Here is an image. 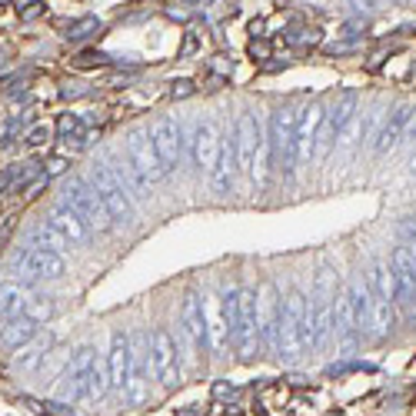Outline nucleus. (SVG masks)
I'll return each mask as SVG.
<instances>
[{
    "mask_svg": "<svg viewBox=\"0 0 416 416\" xmlns=\"http://www.w3.org/2000/svg\"><path fill=\"white\" fill-rule=\"evenodd\" d=\"M366 287H370V297L377 303H396V280H393V266L377 260L366 273Z\"/></svg>",
    "mask_w": 416,
    "mask_h": 416,
    "instance_id": "22",
    "label": "nucleus"
},
{
    "mask_svg": "<svg viewBox=\"0 0 416 416\" xmlns=\"http://www.w3.org/2000/svg\"><path fill=\"white\" fill-rule=\"evenodd\" d=\"M233 180H237V153H233V137H223V150L216 160L214 174H210V187L216 197H227L233 193Z\"/></svg>",
    "mask_w": 416,
    "mask_h": 416,
    "instance_id": "20",
    "label": "nucleus"
},
{
    "mask_svg": "<svg viewBox=\"0 0 416 416\" xmlns=\"http://www.w3.org/2000/svg\"><path fill=\"white\" fill-rule=\"evenodd\" d=\"M210 396H214V400H216V403H220V400H223V403H233V400H237V396H240V390H237V386H233V383H227V379H216V383H214V390H210Z\"/></svg>",
    "mask_w": 416,
    "mask_h": 416,
    "instance_id": "36",
    "label": "nucleus"
},
{
    "mask_svg": "<svg viewBox=\"0 0 416 416\" xmlns=\"http://www.w3.org/2000/svg\"><path fill=\"white\" fill-rule=\"evenodd\" d=\"M124 157L137 167V174L147 180V183H157V180L167 177V167H164V160H160L157 147H153L150 130H140V126L130 130L124 140Z\"/></svg>",
    "mask_w": 416,
    "mask_h": 416,
    "instance_id": "11",
    "label": "nucleus"
},
{
    "mask_svg": "<svg viewBox=\"0 0 416 416\" xmlns=\"http://www.w3.org/2000/svg\"><path fill=\"white\" fill-rule=\"evenodd\" d=\"M53 134H57V140L70 143V140L84 137V134H90V130H87V120H84L80 114H60L57 117V124H53Z\"/></svg>",
    "mask_w": 416,
    "mask_h": 416,
    "instance_id": "28",
    "label": "nucleus"
},
{
    "mask_svg": "<svg viewBox=\"0 0 416 416\" xmlns=\"http://www.w3.org/2000/svg\"><path fill=\"white\" fill-rule=\"evenodd\" d=\"M47 223H51V227L57 230L70 247H87L90 243V227L74 214V210H70V207H67V203H60V207L47 216Z\"/></svg>",
    "mask_w": 416,
    "mask_h": 416,
    "instance_id": "18",
    "label": "nucleus"
},
{
    "mask_svg": "<svg viewBox=\"0 0 416 416\" xmlns=\"http://www.w3.org/2000/svg\"><path fill=\"white\" fill-rule=\"evenodd\" d=\"M150 366H153V377L160 379V386L167 393L177 390L183 383V363H180V346L177 340L170 337L167 327H157L150 333Z\"/></svg>",
    "mask_w": 416,
    "mask_h": 416,
    "instance_id": "8",
    "label": "nucleus"
},
{
    "mask_svg": "<svg viewBox=\"0 0 416 416\" xmlns=\"http://www.w3.org/2000/svg\"><path fill=\"white\" fill-rule=\"evenodd\" d=\"M67 167H70V157H67V153H51V157L44 160V177L47 180L60 177V174H67Z\"/></svg>",
    "mask_w": 416,
    "mask_h": 416,
    "instance_id": "33",
    "label": "nucleus"
},
{
    "mask_svg": "<svg viewBox=\"0 0 416 416\" xmlns=\"http://www.w3.org/2000/svg\"><path fill=\"white\" fill-rule=\"evenodd\" d=\"M297 114L293 107H277L270 114L266 126V177L283 174V180H293L297 174Z\"/></svg>",
    "mask_w": 416,
    "mask_h": 416,
    "instance_id": "2",
    "label": "nucleus"
},
{
    "mask_svg": "<svg viewBox=\"0 0 416 416\" xmlns=\"http://www.w3.org/2000/svg\"><path fill=\"white\" fill-rule=\"evenodd\" d=\"M24 140L30 143V147H44V143H51L53 140V126L51 124H34L30 130H27Z\"/></svg>",
    "mask_w": 416,
    "mask_h": 416,
    "instance_id": "35",
    "label": "nucleus"
},
{
    "mask_svg": "<svg viewBox=\"0 0 416 416\" xmlns=\"http://www.w3.org/2000/svg\"><path fill=\"white\" fill-rule=\"evenodd\" d=\"M280 320H283V300L273 280H266L256 290V327H260V350L277 356V340H280Z\"/></svg>",
    "mask_w": 416,
    "mask_h": 416,
    "instance_id": "10",
    "label": "nucleus"
},
{
    "mask_svg": "<svg viewBox=\"0 0 416 416\" xmlns=\"http://www.w3.org/2000/svg\"><path fill=\"white\" fill-rule=\"evenodd\" d=\"M410 177H416V157L410 160Z\"/></svg>",
    "mask_w": 416,
    "mask_h": 416,
    "instance_id": "45",
    "label": "nucleus"
},
{
    "mask_svg": "<svg viewBox=\"0 0 416 416\" xmlns=\"http://www.w3.org/2000/svg\"><path fill=\"white\" fill-rule=\"evenodd\" d=\"M53 313H57V300H53V297H47V293H30L27 310H24L27 320H34V323L40 327V323L53 320Z\"/></svg>",
    "mask_w": 416,
    "mask_h": 416,
    "instance_id": "26",
    "label": "nucleus"
},
{
    "mask_svg": "<svg viewBox=\"0 0 416 416\" xmlns=\"http://www.w3.org/2000/svg\"><path fill=\"white\" fill-rule=\"evenodd\" d=\"M103 164L110 167V174H114L120 183H124V190L130 193V197H150V193H147V190H150V183L140 177L137 167L130 164L124 153H107V157H103Z\"/></svg>",
    "mask_w": 416,
    "mask_h": 416,
    "instance_id": "21",
    "label": "nucleus"
},
{
    "mask_svg": "<svg viewBox=\"0 0 416 416\" xmlns=\"http://www.w3.org/2000/svg\"><path fill=\"white\" fill-rule=\"evenodd\" d=\"M63 203L87 223L90 233H107V230L114 227V220H110V214H107L103 200L97 197V190L90 187L87 180H80V177L67 180V187H63Z\"/></svg>",
    "mask_w": 416,
    "mask_h": 416,
    "instance_id": "7",
    "label": "nucleus"
},
{
    "mask_svg": "<svg viewBox=\"0 0 416 416\" xmlns=\"http://www.w3.org/2000/svg\"><path fill=\"white\" fill-rule=\"evenodd\" d=\"M366 37H346V40H337V44H327L323 47V53H330V57H340V53H356L363 51Z\"/></svg>",
    "mask_w": 416,
    "mask_h": 416,
    "instance_id": "32",
    "label": "nucleus"
},
{
    "mask_svg": "<svg viewBox=\"0 0 416 416\" xmlns=\"http://www.w3.org/2000/svg\"><path fill=\"white\" fill-rule=\"evenodd\" d=\"M74 67H80V70H90V67H114V57H110V53H103V51H97V47H90V51L77 53Z\"/></svg>",
    "mask_w": 416,
    "mask_h": 416,
    "instance_id": "30",
    "label": "nucleus"
},
{
    "mask_svg": "<svg viewBox=\"0 0 416 416\" xmlns=\"http://www.w3.org/2000/svg\"><path fill=\"white\" fill-rule=\"evenodd\" d=\"M130 373H134V343H130V333L114 330V337H110V353H107L110 393H126V386H130Z\"/></svg>",
    "mask_w": 416,
    "mask_h": 416,
    "instance_id": "12",
    "label": "nucleus"
},
{
    "mask_svg": "<svg viewBox=\"0 0 416 416\" xmlns=\"http://www.w3.org/2000/svg\"><path fill=\"white\" fill-rule=\"evenodd\" d=\"M247 57H250L253 63H264L266 67V60H270V57H273V47H270V40H250V44H247Z\"/></svg>",
    "mask_w": 416,
    "mask_h": 416,
    "instance_id": "34",
    "label": "nucleus"
},
{
    "mask_svg": "<svg viewBox=\"0 0 416 416\" xmlns=\"http://www.w3.org/2000/svg\"><path fill=\"white\" fill-rule=\"evenodd\" d=\"M17 13H20L24 20H34V17H40V13H44V4H37V0H27V4H17Z\"/></svg>",
    "mask_w": 416,
    "mask_h": 416,
    "instance_id": "41",
    "label": "nucleus"
},
{
    "mask_svg": "<svg viewBox=\"0 0 416 416\" xmlns=\"http://www.w3.org/2000/svg\"><path fill=\"white\" fill-rule=\"evenodd\" d=\"M67 273V260L57 250H44V247H27L17 260H13V280L17 287H34L44 280H60Z\"/></svg>",
    "mask_w": 416,
    "mask_h": 416,
    "instance_id": "6",
    "label": "nucleus"
},
{
    "mask_svg": "<svg viewBox=\"0 0 416 416\" xmlns=\"http://www.w3.org/2000/svg\"><path fill=\"white\" fill-rule=\"evenodd\" d=\"M360 130H363V124H360V114H356L353 120H350V124H346L340 134H337V147H340V150H350L356 140H360Z\"/></svg>",
    "mask_w": 416,
    "mask_h": 416,
    "instance_id": "31",
    "label": "nucleus"
},
{
    "mask_svg": "<svg viewBox=\"0 0 416 416\" xmlns=\"http://www.w3.org/2000/svg\"><path fill=\"white\" fill-rule=\"evenodd\" d=\"M90 93V87L87 84H80V80H67L60 87V97L63 100H80V97H87Z\"/></svg>",
    "mask_w": 416,
    "mask_h": 416,
    "instance_id": "38",
    "label": "nucleus"
},
{
    "mask_svg": "<svg viewBox=\"0 0 416 416\" xmlns=\"http://www.w3.org/2000/svg\"><path fill=\"white\" fill-rule=\"evenodd\" d=\"M210 70H214L216 77H223V80H227V77L233 74V57H223V53H216L214 60H210Z\"/></svg>",
    "mask_w": 416,
    "mask_h": 416,
    "instance_id": "40",
    "label": "nucleus"
},
{
    "mask_svg": "<svg viewBox=\"0 0 416 416\" xmlns=\"http://www.w3.org/2000/svg\"><path fill=\"white\" fill-rule=\"evenodd\" d=\"M197 51H200V37H197L193 30H187V34H183V44H180V51H177V57H180V60H187V57H193Z\"/></svg>",
    "mask_w": 416,
    "mask_h": 416,
    "instance_id": "39",
    "label": "nucleus"
},
{
    "mask_svg": "<svg viewBox=\"0 0 416 416\" xmlns=\"http://www.w3.org/2000/svg\"><path fill=\"white\" fill-rule=\"evenodd\" d=\"M264 30H266V20H264V17H253V20H250V40H264L266 37Z\"/></svg>",
    "mask_w": 416,
    "mask_h": 416,
    "instance_id": "42",
    "label": "nucleus"
},
{
    "mask_svg": "<svg viewBox=\"0 0 416 416\" xmlns=\"http://www.w3.org/2000/svg\"><path fill=\"white\" fill-rule=\"evenodd\" d=\"M87 183L97 190V197L103 200V207H107V214H110V220H114V223H120V227H130V223L137 220L134 197L126 193L124 183H120V180L110 174V167L103 164V160H97V164L90 167Z\"/></svg>",
    "mask_w": 416,
    "mask_h": 416,
    "instance_id": "5",
    "label": "nucleus"
},
{
    "mask_svg": "<svg viewBox=\"0 0 416 416\" xmlns=\"http://www.w3.org/2000/svg\"><path fill=\"white\" fill-rule=\"evenodd\" d=\"M346 303H350V313H353V323L363 337L366 330L373 327V297H370V287H366L363 277H353L350 287H346Z\"/></svg>",
    "mask_w": 416,
    "mask_h": 416,
    "instance_id": "19",
    "label": "nucleus"
},
{
    "mask_svg": "<svg viewBox=\"0 0 416 416\" xmlns=\"http://www.w3.org/2000/svg\"><path fill=\"white\" fill-rule=\"evenodd\" d=\"M340 277L333 264H320L310 290V316H313V350H323L337 333V300H340Z\"/></svg>",
    "mask_w": 416,
    "mask_h": 416,
    "instance_id": "3",
    "label": "nucleus"
},
{
    "mask_svg": "<svg viewBox=\"0 0 416 416\" xmlns=\"http://www.w3.org/2000/svg\"><path fill=\"white\" fill-rule=\"evenodd\" d=\"M403 140H416V114H413V120H410V126H406Z\"/></svg>",
    "mask_w": 416,
    "mask_h": 416,
    "instance_id": "44",
    "label": "nucleus"
},
{
    "mask_svg": "<svg viewBox=\"0 0 416 416\" xmlns=\"http://www.w3.org/2000/svg\"><path fill=\"white\" fill-rule=\"evenodd\" d=\"M27 300H30V290H27V287H17V283L4 287V290H0V316H4V320L24 316Z\"/></svg>",
    "mask_w": 416,
    "mask_h": 416,
    "instance_id": "25",
    "label": "nucleus"
},
{
    "mask_svg": "<svg viewBox=\"0 0 416 416\" xmlns=\"http://www.w3.org/2000/svg\"><path fill=\"white\" fill-rule=\"evenodd\" d=\"M306 350H313V316H310V297L293 287L283 300V320H280L277 356L283 363H297Z\"/></svg>",
    "mask_w": 416,
    "mask_h": 416,
    "instance_id": "1",
    "label": "nucleus"
},
{
    "mask_svg": "<svg viewBox=\"0 0 416 416\" xmlns=\"http://www.w3.org/2000/svg\"><path fill=\"white\" fill-rule=\"evenodd\" d=\"M233 153L243 177L253 183H266V134L253 110H243L233 124Z\"/></svg>",
    "mask_w": 416,
    "mask_h": 416,
    "instance_id": "4",
    "label": "nucleus"
},
{
    "mask_svg": "<svg viewBox=\"0 0 416 416\" xmlns=\"http://www.w3.org/2000/svg\"><path fill=\"white\" fill-rule=\"evenodd\" d=\"M410 120H413V107H406V103L393 107V114L383 120V126H379L377 137H373V153L386 157V153L396 150L403 143V134H406V126H410Z\"/></svg>",
    "mask_w": 416,
    "mask_h": 416,
    "instance_id": "17",
    "label": "nucleus"
},
{
    "mask_svg": "<svg viewBox=\"0 0 416 416\" xmlns=\"http://www.w3.org/2000/svg\"><path fill=\"white\" fill-rule=\"evenodd\" d=\"M174 100H187V97H193L197 93V84L193 80H187V77H180V80H170V90H167Z\"/></svg>",
    "mask_w": 416,
    "mask_h": 416,
    "instance_id": "37",
    "label": "nucleus"
},
{
    "mask_svg": "<svg viewBox=\"0 0 416 416\" xmlns=\"http://www.w3.org/2000/svg\"><path fill=\"white\" fill-rule=\"evenodd\" d=\"M53 343H57L53 333H40L37 340H30L27 346H20V350L13 353V363L20 366V370H34V366H40V360H47V356H51Z\"/></svg>",
    "mask_w": 416,
    "mask_h": 416,
    "instance_id": "24",
    "label": "nucleus"
},
{
    "mask_svg": "<svg viewBox=\"0 0 416 416\" xmlns=\"http://www.w3.org/2000/svg\"><path fill=\"white\" fill-rule=\"evenodd\" d=\"M100 30H103V24L93 17V13H87V17H77V20H70L67 24V34L63 37L70 40V44H80V40H87V37H100Z\"/></svg>",
    "mask_w": 416,
    "mask_h": 416,
    "instance_id": "29",
    "label": "nucleus"
},
{
    "mask_svg": "<svg viewBox=\"0 0 416 416\" xmlns=\"http://www.w3.org/2000/svg\"><path fill=\"white\" fill-rule=\"evenodd\" d=\"M180 330H183V340H187L190 350L200 353L203 346H210V337H207V310H203V300L197 293H187V300L180 306Z\"/></svg>",
    "mask_w": 416,
    "mask_h": 416,
    "instance_id": "15",
    "label": "nucleus"
},
{
    "mask_svg": "<svg viewBox=\"0 0 416 416\" xmlns=\"http://www.w3.org/2000/svg\"><path fill=\"white\" fill-rule=\"evenodd\" d=\"M207 410L203 406H183V410H177V416H203Z\"/></svg>",
    "mask_w": 416,
    "mask_h": 416,
    "instance_id": "43",
    "label": "nucleus"
},
{
    "mask_svg": "<svg viewBox=\"0 0 416 416\" xmlns=\"http://www.w3.org/2000/svg\"><path fill=\"white\" fill-rule=\"evenodd\" d=\"M30 247H44V250H57V253H63L67 247H70V243H67V240H63L60 233H57V230H53L51 223L44 220V223H37V227L30 230Z\"/></svg>",
    "mask_w": 416,
    "mask_h": 416,
    "instance_id": "27",
    "label": "nucleus"
},
{
    "mask_svg": "<svg viewBox=\"0 0 416 416\" xmlns=\"http://www.w3.org/2000/svg\"><path fill=\"white\" fill-rule=\"evenodd\" d=\"M220 150H223V137H220V130H216L214 120H203L197 124L193 130V140H190V157H193V167L200 170V174H214L216 160H220Z\"/></svg>",
    "mask_w": 416,
    "mask_h": 416,
    "instance_id": "13",
    "label": "nucleus"
},
{
    "mask_svg": "<svg viewBox=\"0 0 416 416\" xmlns=\"http://www.w3.org/2000/svg\"><path fill=\"white\" fill-rule=\"evenodd\" d=\"M327 107L323 103H306L300 114H297V164H310V157L316 150V130L323 124Z\"/></svg>",
    "mask_w": 416,
    "mask_h": 416,
    "instance_id": "16",
    "label": "nucleus"
},
{
    "mask_svg": "<svg viewBox=\"0 0 416 416\" xmlns=\"http://www.w3.org/2000/svg\"><path fill=\"white\" fill-rule=\"evenodd\" d=\"M37 337H40V327L34 320H27V316H11V320H4V327H0V343L11 346V350H20V346H27L30 340H37Z\"/></svg>",
    "mask_w": 416,
    "mask_h": 416,
    "instance_id": "23",
    "label": "nucleus"
},
{
    "mask_svg": "<svg viewBox=\"0 0 416 416\" xmlns=\"http://www.w3.org/2000/svg\"><path fill=\"white\" fill-rule=\"evenodd\" d=\"M97 363V346H80L74 356H70V363L63 366V373L57 377V400L63 403H70V400H87V383H90V370Z\"/></svg>",
    "mask_w": 416,
    "mask_h": 416,
    "instance_id": "9",
    "label": "nucleus"
},
{
    "mask_svg": "<svg viewBox=\"0 0 416 416\" xmlns=\"http://www.w3.org/2000/svg\"><path fill=\"white\" fill-rule=\"evenodd\" d=\"M153 137V147L160 153V160H164L167 174L180 167V157H183V147H187V140H183V124L174 120V117H164V120H157L150 130Z\"/></svg>",
    "mask_w": 416,
    "mask_h": 416,
    "instance_id": "14",
    "label": "nucleus"
}]
</instances>
